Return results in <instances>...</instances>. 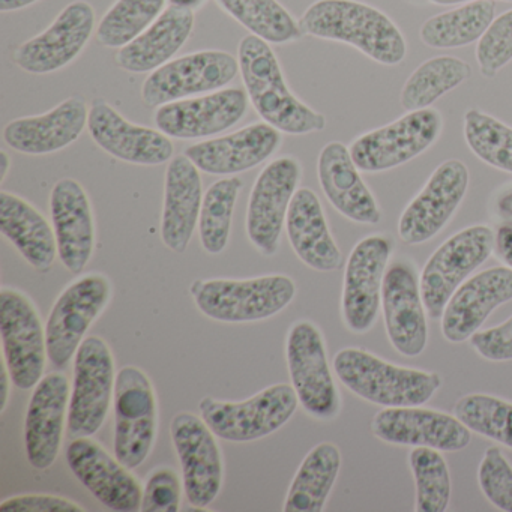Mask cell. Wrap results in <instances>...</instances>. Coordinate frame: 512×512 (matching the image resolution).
<instances>
[{
  "mask_svg": "<svg viewBox=\"0 0 512 512\" xmlns=\"http://www.w3.org/2000/svg\"><path fill=\"white\" fill-rule=\"evenodd\" d=\"M13 379H11L10 370H8L7 364L2 365V412L7 409L8 400H10V389L13 386Z\"/></svg>",
  "mask_w": 512,
  "mask_h": 512,
  "instance_id": "f907efd6",
  "label": "cell"
},
{
  "mask_svg": "<svg viewBox=\"0 0 512 512\" xmlns=\"http://www.w3.org/2000/svg\"><path fill=\"white\" fill-rule=\"evenodd\" d=\"M469 188V169L460 160L440 164L401 214L398 235L407 245L433 239L454 217Z\"/></svg>",
  "mask_w": 512,
  "mask_h": 512,
  "instance_id": "e0dca14e",
  "label": "cell"
},
{
  "mask_svg": "<svg viewBox=\"0 0 512 512\" xmlns=\"http://www.w3.org/2000/svg\"><path fill=\"white\" fill-rule=\"evenodd\" d=\"M334 371L350 392L383 407L422 406L442 386L433 371L398 367L356 347L335 355Z\"/></svg>",
  "mask_w": 512,
  "mask_h": 512,
  "instance_id": "3957f363",
  "label": "cell"
},
{
  "mask_svg": "<svg viewBox=\"0 0 512 512\" xmlns=\"http://www.w3.org/2000/svg\"><path fill=\"white\" fill-rule=\"evenodd\" d=\"M454 415L472 433L512 449V403L493 395L470 394L455 404Z\"/></svg>",
  "mask_w": 512,
  "mask_h": 512,
  "instance_id": "b9f144b4",
  "label": "cell"
},
{
  "mask_svg": "<svg viewBox=\"0 0 512 512\" xmlns=\"http://www.w3.org/2000/svg\"><path fill=\"white\" fill-rule=\"evenodd\" d=\"M206 0H170V4L179 8H187V10H199Z\"/></svg>",
  "mask_w": 512,
  "mask_h": 512,
  "instance_id": "f5cc1de1",
  "label": "cell"
},
{
  "mask_svg": "<svg viewBox=\"0 0 512 512\" xmlns=\"http://www.w3.org/2000/svg\"><path fill=\"white\" fill-rule=\"evenodd\" d=\"M386 334L398 353L415 358L427 347L428 326L416 269L409 262H395L386 271L382 287Z\"/></svg>",
  "mask_w": 512,
  "mask_h": 512,
  "instance_id": "7402d4cb",
  "label": "cell"
},
{
  "mask_svg": "<svg viewBox=\"0 0 512 512\" xmlns=\"http://www.w3.org/2000/svg\"><path fill=\"white\" fill-rule=\"evenodd\" d=\"M88 119L89 107L85 100L67 98L44 115L11 121L4 128V142L20 154H53L79 140L88 128Z\"/></svg>",
  "mask_w": 512,
  "mask_h": 512,
  "instance_id": "83f0119b",
  "label": "cell"
},
{
  "mask_svg": "<svg viewBox=\"0 0 512 512\" xmlns=\"http://www.w3.org/2000/svg\"><path fill=\"white\" fill-rule=\"evenodd\" d=\"M0 232L38 272H49L58 253L55 230L43 214L17 194L0 193Z\"/></svg>",
  "mask_w": 512,
  "mask_h": 512,
  "instance_id": "d6a6232c",
  "label": "cell"
},
{
  "mask_svg": "<svg viewBox=\"0 0 512 512\" xmlns=\"http://www.w3.org/2000/svg\"><path fill=\"white\" fill-rule=\"evenodd\" d=\"M472 77V67L454 56H437L419 65L404 83L400 103L407 112L430 109L431 104Z\"/></svg>",
  "mask_w": 512,
  "mask_h": 512,
  "instance_id": "d590c367",
  "label": "cell"
},
{
  "mask_svg": "<svg viewBox=\"0 0 512 512\" xmlns=\"http://www.w3.org/2000/svg\"><path fill=\"white\" fill-rule=\"evenodd\" d=\"M2 512H85L79 503L55 494H20L0 503Z\"/></svg>",
  "mask_w": 512,
  "mask_h": 512,
  "instance_id": "7dc6e473",
  "label": "cell"
},
{
  "mask_svg": "<svg viewBox=\"0 0 512 512\" xmlns=\"http://www.w3.org/2000/svg\"><path fill=\"white\" fill-rule=\"evenodd\" d=\"M281 131L259 122L229 136L203 140L188 146L187 155L200 172L214 176H235L260 166L280 148Z\"/></svg>",
  "mask_w": 512,
  "mask_h": 512,
  "instance_id": "484cf974",
  "label": "cell"
},
{
  "mask_svg": "<svg viewBox=\"0 0 512 512\" xmlns=\"http://www.w3.org/2000/svg\"><path fill=\"white\" fill-rule=\"evenodd\" d=\"M442 127V115L437 110L409 112L385 127L362 134L350 145V154L361 172H386L424 154L439 139Z\"/></svg>",
  "mask_w": 512,
  "mask_h": 512,
  "instance_id": "7c38bea8",
  "label": "cell"
},
{
  "mask_svg": "<svg viewBox=\"0 0 512 512\" xmlns=\"http://www.w3.org/2000/svg\"><path fill=\"white\" fill-rule=\"evenodd\" d=\"M470 344L487 361H512V316L502 325L475 332L470 337Z\"/></svg>",
  "mask_w": 512,
  "mask_h": 512,
  "instance_id": "bcb514c9",
  "label": "cell"
},
{
  "mask_svg": "<svg viewBox=\"0 0 512 512\" xmlns=\"http://www.w3.org/2000/svg\"><path fill=\"white\" fill-rule=\"evenodd\" d=\"M170 436L182 467V485L190 505L208 508L223 487V454L217 436L202 416L181 412L172 419Z\"/></svg>",
  "mask_w": 512,
  "mask_h": 512,
  "instance_id": "9a60e30c",
  "label": "cell"
},
{
  "mask_svg": "<svg viewBox=\"0 0 512 512\" xmlns=\"http://www.w3.org/2000/svg\"><path fill=\"white\" fill-rule=\"evenodd\" d=\"M38 0H0V11L10 13V11H19L23 8L31 7L37 4Z\"/></svg>",
  "mask_w": 512,
  "mask_h": 512,
  "instance_id": "816d5d0a",
  "label": "cell"
},
{
  "mask_svg": "<svg viewBox=\"0 0 512 512\" xmlns=\"http://www.w3.org/2000/svg\"><path fill=\"white\" fill-rule=\"evenodd\" d=\"M115 358L101 337H86L74 356L67 430L73 439L92 437L109 415L115 397Z\"/></svg>",
  "mask_w": 512,
  "mask_h": 512,
  "instance_id": "52a82bcc",
  "label": "cell"
},
{
  "mask_svg": "<svg viewBox=\"0 0 512 512\" xmlns=\"http://www.w3.org/2000/svg\"><path fill=\"white\" fill-rule=\"evenodd\" d=\"M494 251V232L488 226H472L446 239L422 269V299L431 319H439L458 287Z\"/></svg>",
  "mask_w": 512,
  "mask_h": 512,
  "instance_id": "30bf717a",
  "label": "cell"
},
{
  "mask_svg": "<svg viewBox=\"0 0 512 512\" xmlns=\"http://www.w3.org/2000/svg\"><path fill=\"white\" fill-rule=\"evenodd\" d=\"M476 61L484 77H494L512 61V10L493 20L476 46Z\"/></svg>",
  "mask_w": 512,
  "mask_h": 512,
  "instance_id": "7bdbcfd3",
  "label": "cell"
},
{
  "mask_svg": "<svg viewBox=\"0 0 512 512\" xmlns=\"http://www.w3.org/2000/svg\"><path fill=\"white\" fill-rule=\"evenodd\" d=\"M181 509V481L170 467L155 469L146 479L142 512H178Z\"/></svg>",
  "mask_w": 512,
  "mask_h": 512,
  "instance_id": "f6af8a7d",
  "label": "cell"
},
{
  "mask_svg": "<svg viewBox=\"0 0 512 512\" xmlns=\"http://www.w3.org/2000/svg\"><path fill=\"white\" fill-rule=\"evenodd\" d=\"M479 487L500 511L512 512V466L497 446L485 451L478 469Z\"/></svg>",
  "mask_w": 512,
  "mask_h": 512,
  "instance_id": "ee69618b",
  "label": "cell"
},
{
  "mask_svg": "<svg viewBox=\"0 0 512 512\" xmlns=\"http://www.w3.org/2000/svg\"><path fill=\"white\" fill-rule=\"evenodd\" d=\"M301 178V164L293 157L271 161L257 176L248 200L245 227L248 239L262 256L272 257L277 253Z\"/></svg>",
  "mask_w": 512,
  "mask_h": 512,
  "instance_id": "5bb4252c",
  "label": "cell"
},
{
  "mask_svg": "<svg viewBox=\"0 0 512 512\" xmlns=\"http://www.w3.org/2000/svg\"><path fill=\"white\" fill-rule=\"evenodd\" d=\"M287 367L299 404L322 421L340 413V392L329 367L322 332L308 320L293 323L286 341Z\"/></svg>",
  "mask_w": 512,
  "mask_h": 512,
  "instance_id": "8fae6325",
  "label": "cell"
},
{
  "mask_svg": "<svg viewBox=\"0 0 512 512\" xmlns=\"http://www.w3.org/2000/svg\"><path fill=\"white\" fill-rule=\"evenodd\" d=\"M50 217L62 265L79 275L95 251V221L88 193L76 179L56 182L50 193Z\"/></svg>",
  "mask_w": 512,
  "mask_h": 512,
  "instance_id": "d4e9b609",
  "label": "cell"
},
{
  "mask_svg": "<svg viewBox=\"0 0 512 512\" xmlns=\"http://www.w3.org/2000/svg\"><path fill=\"white\" fill-rule=\"evenodd\" d=\"M0 331L4 362L14 386L22 391L35 389L49 359L46 328L34 302L20 290H0Z\"/></svg>",
  "mask_w": 512,
  "mask_h": 512,
  "instance_id": "ba28073f",
  "label": "cell"
},
{
  "mask_svg": "<svg viewBox=\"0 0 512 512\" xmlns=\"http://www.w3.org/2000/svg\"><path fill=\"white\" fill-rule=\"evenodd\" d=\"M341 469V452L331 442L314 446L287 491L284 512H322Z\"/></svg>",
  "mask_w": 512,
  "mask_h": 512,
  "instance_id": "836d02e7",
  "label": "cell"
},
{
  "mask_svg": "<svg viewBox=\"0 0 512 512\" xmlns=\"http://www.w3.org/2000/svg\"><path fill=\"white\" fill-rule=\"evenodd\" d=\"M299 25L304 35L355 47L377 64L398 65L407 55L398 26L382 11L355 0H317Z\"/></svg>",
  "mask_w": 512,
  "mask_h": 512,
  "instance_id": "6da1fadb",
  "label": "cell"
},
{
  "mask_svg": "<svg viewBox=\"0 0 512 512\" xmlns=\"http://www.w3.org/2000/svg\"><path fill=\"white\" fill-rule=\"evenodd\" d=\"M286 229L293 251L308 268L319 272L340 268L343 256L329 230L322 203L310 188H299L293 196Z\"/></svg>",
  "mask_w": 512,
  "mask_h": 512,
  "instance_id": "4dcf8cb0",
  "label": "cell"
},
{
  "mask_svg": "<svg viewBox=\"0 0 512 512\" xmlns=\"http://www.w3.org/2000/svg\"><path fill=\"white\" fill-rule=\"evenodd\" d=\"M217 4L251 35L266 43H293L304 35L301 25L278 0H217Z\"/></svg>",
  "mask_w": 512,
  "mask_h": 512,
  "instance_id": "8d00e7d4",
  "label": "cell"
},
{
  "mask_svg": "<svg viewBox=\"0 0 512 512\" xmlns=\"http://www.w3.org/2000/svg\"><path fill=\"white\" fill-rule=\"evenodd\" d=\"M464 140L470 151L494 169L512 173V128L493 116L470 109L464 115Z\"/></svg>",
  "mask_w": 512,
  "mask_h": 512,
  "instance_id": "ab89813d",
  "label": "cell"
},
{
  "mask_svg": "<svg viewBox=\"0 0 512 512\" xmlns=\"http://www.w3.org/2000/svg\"><path fill=\"white\" fill-rule=\"evenodd\" d=\"M164 5L166 0H118L98 25V43L109 49H122L163 14Z\"/></svg>",
  "mask_w": 512,
  "mask_h": 512,
  "instance_id": "f35d334b",
  "label": "cell"
},
{
  "mask_svg": "<svg viewBox=\"0 0 512 512\" xmlns=\"http://www.w3.org/2000/svg\"><path fill=\"white\" fill-rule=\"evenodd\" d=\"M71 386L67 374L49 373L35 386L25 418V448L29 464L47 470L61 452Z\"/></svg>",
  "mask_w": 512,
  "mask_h": 512,
  "instance_id": "cb8c5ba5",
  "label": "cell"
},
{
  "mask_svg": "<svg viewBox=\"0 0 512 512\" xmlns=\"http://www.w3.org/2000/svg\"><path fill=\"white\" fill-rule=\"evenodd\" d=\"M239 73L235 56L221 50L191 53L167 62L143 83L142 100L148 107L220 91Z\"/></svg>",
  "mask_w": 512,
  "mask_h": 512,
  "instance_id": "4fadbf2b",
  "label": "cell"
},
{
  "mask_svg": "<svg viewBox=\"0 0 512 512\" xmlns=\"http://www.w3.org/2000/svg\"><path fill=\"white\" fill-rule=\"evenodd\" d=\"M391 253L392 241L383 235L367 236L350 253L344 271L341 311L347 328L356 334L370 331L376 323Z\"/></svg>",
  "mask_w": 512,
  "mask_h": 512,
  "instance_id": "2e32d148",
  "label": "cell"
},
{
  "mask_svg": "<svg viewBox=\"0 0 512 512\" xmlns=\"http://www.w3.org/2000/svg\"><path fill=\"white\" fill-rule=\"evenodd\" d=\"M194 20L193 10L172 5L142 35L119 50L116 64L127 73H154L185 46L193 34Z\"/></svg>",
  "mask_w": 512,
  "mask_h": 512,
  "instance_id": "1f68e13d",
  "label": "cell"
},
{
  "mask_svg": "<svg viewBox=\"0 0 512 512\" xmlns=\"http://www.w3.org/2000/svg\"><path fill=\"white\" fill-rule=\"evenodd\" d=\"M11 160L8 157L7 152H0V182H4L7 179L8 172H10Z\"/></svg>",
  "mask_w": 512,
  "mask_h": 512,
  "instance_id": "db71d44e",
  "label": "cell"
},
{
  "mask_svg": "<svg viewBox=\"0 0 512 512\" xmlns=\"http://www.w3.org/2000/svg\"><path fill=\"white\" fill-rule=\"evenodd\" d=\"M371 431L389 445L443 452L461 451L472 440V431L457 416L421 406L386 407L374 416Z\"/></svg>",
  "mask_w": 512,
  "mask_h": 512,
  "instance_id": "44dd1931",
  "label": "cell"
},
{
  "mask_svg": "<svg viewBox=\"0 0 512 512\" xmlns=\"http://www.w3.org/2000/svg\"><path fill=\"white\" fill-rule=\"evenodd\" d=\"M512 301V269L497 266L464 281L442 314V334L451 343L470 340L496 308Z\"/></svg>",
  "mask_w": 512,
  "mask_h": 512,
  "instance_id": "4316f807",
  "label": "cell"
},
{
  "mask_svg": "<svg viewBox=\"0 0 512 512\" xmlns=\"http://www.w3.org/2000/svg\"><path fill=\"white\" fill-rule=\"evenodd\" d=\"M88 131L104 152L125 163L160 166L173 158L170 137L127 121L103 98H95L89 106Z\"/></svg>",
  "mask_w": 512,
  "mask_h": 512,
  "instance_id": "603a6c76",
  "label": "cell"
},
{
  "mask_svg": "<svg viewBox=\"0 0 512 512\" xmlns=\"http://www.w3.org/2000/svg\"><path fill=\"white\" fill-rule=\"evenodd\" d=\"M317 175L326 199L341 215L359 224L379 223L382 212L347 146L328 143L320 152Z\"/></svg>",
  "mask_w": 512,
  "mask_h": 512,
  "instance_id": "f546056e",
  "label": "cell"
},
{
  "mask_svg": "<svg viewBox=\"0 0 512 512\" xmlns=\"http://www.w3.org/2000/svg\"><path fill=\"white\" fill-rule=\"evenodd\" d=\"M110 299L112 284L103 274H86L58 296L46 323L47 352L55 367L70 364Z\"/></svg>",
  "mask_w": 512,
  "mask_h": 512,
  "instance_id": "9c48e42d",
  "label": "cell"
},
{
  "mask_svg": "<svg viewBox=\"0 0 512 512\" xmlns=\"http://www.w3.org/2000/svg\"><path fill=\"white\" fill-rule=\"evenodd\" d=\"M418 512H445L451 500V475L440 451L418 446L409 455Z\"/></svg>",
  "mask_w": 512,
  "mask_h": 512,
  "instance_id": "60d3db41",
  "label": "cell"
},
{
  "mask_svg": "<svg viewBox=\"0 0 512 512\" xmlns=\"http://www.w3.org/2000/svg\"><path fill=\"white\" fill-rule=\"evenodd\" d=\"M244 182L238 176H227L214 182L203 197L199 218L200 244L211 256H218L229 245L233 212Z\"/></svg>",
  "mask_w": 512,
  "mask_h": 512,
  "instance_id": "74e56055",
  "label": "cell"
},
{
  "mask_svg": "<svg viewBox=\"0 0 512 512\" xmlns=\"http://www.w3.org/2000/svg\"><path fill=\"white\" fill-rule=\"evenodd\" d=\"M238 62L248 98L266 124L292 136L325 130V116L302 103L290 91L269 43L251 34L242 38Z\"/></svg>",
  "mask_w": 512,
  "mask_h": 512,
  "instance_id": "7a4b0ae2",
  "label": "cell"
},
{
  "mask_svg": "<svg viewBox=\"0 0 512 512\" xmlns=\"http://www.w3.org/2000/svg\"><path fill=\"white\" fill-rule=\"evenodd\" d=\"M496 212L505 223H512V188L497 197Z\"/></svg>",
  "mask_w": 512,
  "mask_h": 512,
  "instance_id": "681fc988",
  "label": "cell"
},
{
  "mask_svg": "<svg viewBox=\"0 0 512 512\" xmlns=\"http://www.w3.org/2000/svg\"><path fill=\"white\" fill-rule=\"evenodd\" d=\"M299 398L292 385L278 383L241 403L205 397L200 416L218 439L233 443L254 442L271 436L295 415Z\"/></svg>",
  "mask_w": 512,
  "mask_h": 512,
  "instance_id": "5b68a950",
  "label": "cell"
},
{
  "mask_svg": "<svg viewBox=\"0 0 512 512\" xmlns=\"http://www.w3.org/2000/svg\"><path fill=\"white\" fill-rule=\"evenodd\" d=\"M115 457L128 469H137L148 460L158 430V404L154 386L145 371L134 365L116 374Z\"/></svg>",
  "mask_w": 512,
  "mask_h": 512,
  "instance_id": "8992f818",
  "label": "cell"
},
{
  "mask_svg": "<svg viewBox=\"0 0 512 512\" xmlns=\"http://www.w3.org/2000/svg\"><path fill=\"white\" fill-rule=\"evenodd\" d=\"M247 91L226 88L197 98L158 107L154 121L170 139L193 140L217 136L238 124L248 109Z\"/></svg>",
  "mask_w": 512,
  "mask_h": 512,
  "instance_id": "ffe728a7",
  "label": "cell"
},
{
  "mask_svg": "<svg viewBox=\"0 0 512 512\" xmlns=\"http://www.w3.org/2000/svg\"><path fill=\"white\" fill-rule=\"evenodd\" d=\"M95 29V11L86 0H76L55 22L14 52V64L25 73L44 76L70 65L85 49Z\"/></svg>",
  "mask_w": 512,
  "mask_h": 512,
  "instance_id": "ac0fdd59",
  "label": "cell"
},
{
  "mask_svg": "<svg viewBox=\"0 0 512 512\" xmlns=\"http://www.w3.org/2000/svg\"><path fill=\"white\" fill-rule=\"evenodd\" d=\"M194 304L203 316L221 323L271 319L289 307L296 284L289 275L272 274L248 280H199L191 286Z\"/></svg>",
  "mask_w": 512,
  "mask_h": 512,
  "instance_id": "277c9868",
  "label": "cell"
},
{
  "mask_svg": "<svg viewBox=\"0 0 512 512\" xmlns=\"http://www.w3.org/2000/svg\"><path fill=\"white\" fill-rule=\"evenodd\" d=\"M494 253L512 269V223H505L494 235Z\"/></svg>",
  "mask_w": 512,
  "mask_h": 512,
  "instance_id": "c3c4849f",
  "label": "cell"
},
{
  "mask_svg": "<svg viewBox=\"0 0 512 512\" xmlns=\"http://www.w3.org/2000/svg\"><path fill=\"white\" fill-rule=\"evenodd\" d=\"M200 170L187 155L172 158L164 182V208L161 239L173 253L187 251L199 224L203 205Z\"/></svg>",
  "mask_w": 512,
  "mask_h": 512,
  "instance_id": "f1b7e54d",
  "label": "cell"
},
{
  "mask_svg": "<svg viewBox=\"0 0 512 512\" xmlns=\"http://www.w3.org/2000/svg\"><path fill=\"white\" fill-rule=\"evenodd\" d=\"M65 455L71 472L107 509L140 511L143 488L139 479L100 443L91 437H77L71 440Z\"/></svg>",
  "mask_w": 512,
  "mask_h": 512,
  "instance_id": "d6986e66",
  "label": "cell"
},
{
  "mask_svg": "<svg viewBox=\"0 0 512 512\" xmlns=\"http://www.w3.org/2000/svg\"><path fill=\"white\" fill-rule=\"evenodd\" d=\"M494 0H475L431 17L422 25V43L431 49H460L479 41L494 20Z\"/></svg>",
  "mask_w": 512,
  "mask_h": 512,
  "instance_id": "e575fe53",
  "label": "cell"
},
{
  "mask_svg": "<svg viewBox=\"0 0 512 512\" xmlns=\"http://www.w3.org/2000/svg\"><path fill=\"white\" fill-rule=\"evenodd\" d=\"M434 5H455L467 4V2H475V0H430ZM503 2H512V0H503Z\"/></svg>",
  "mask_w": 512,
  "mask_h": 512,
  "instance_id": "11a10c76",
  "label": "cell"
}]
</instances>
